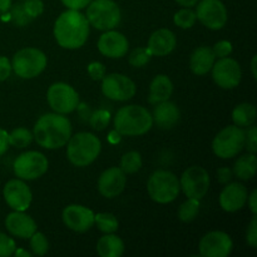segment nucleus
Listing matches in <instances>:
<instances>
[{"mask_svg":"<svg viewBox=\"0 0 257 257\" xmlns=\"http://www.w3.org/2000/svg\"><path fill=\"white\" fill-rule=\"evenodd\" d=\"M152 58V53L150 52L148 48H136L131 52L130 58H128V62L132 67L135 68H141L145 67L148 62Z\"/></svg>","mask_w":257,"mask_h":257,"instance_id":"nucleus-34","label":"nucleus"},{"mask_svg":"<svg viewBox=\"0 0 257 257\" xmlns=\"http://www.w3.org/2000/svg\"><path fill=\"white\" fill-rule=\"evenodd\" d=\"M256 138H257V130L252 124L250 125V130L247 131V133H246L245 136V147L248 153H256L257 151Z\"/></svg>","mask_w":257,"mask_h":257,"instance_id":"nucleus-40","label":"nucleus"},{"mask_svg":"<svg viewBox=\"0 0 257 257\" xmlns=\"http://www.w3.org/2000/svg\"><path fill=\"white\" fill-rule=\"evenodd\" d=\"M12 73V63L7 57L0 55V82H4L10 77Z\"/></svg>","mask_w":257,"mask_h":257,"instance_id":"nucleus-44","label":"nucleus"},{"mask_svg":"<svg viewBox=\"0 0 257 257\" xmlns=\"http://www.w3.org/2000/svg\"><path fill=\"white\" fill-rule=\"evenodd\" d=\"M5 227L15 237L30 238L37 231V223L24 211H14L5 218Z\"/></svg>","mask_w":257,"mask_h":257,"instance_id":"nucleus-21","label":"nucleus"},{"mask_svg":"<svg viewBox=\"0 0 257 257\" xmlns=\"http://www.w3.org/2000/svg\"><path fill=\"white\" fill-rule=\"evenodd\" d=\"M88 74L93 80H102L105 75V67L99 62H93L88 65Z\"/></svg>","mask_w":257,"mask_h":257,"instance_id":"nucleus-42","label":"nucleus"},{"mask_svg":"<svg viewBox=\"0 0 257 257\" xmlns=\"http://www.w3.org/2000/svg\"><path fill=\"white\" fill-rule=\"evenodd\" d=\"M77 109L79 110L80 117L84 118V119H89L90 112H89V108H88L87 104H84V103H79L77 107Z\"/></svg>","mask_w":257,"mask_h":257,"instance_id":"nucleus-49","label":"nucleus"},{"mask_svg":"<svg viewBox=\"0 0 257 257\" xmlns=\"http://www.w3.org/2000/svg\"><path fill=\"white\" fill-rule=\"evenodd\" d=\"M30 248H32V252L38 256H43L48 252V250H49V243H48V240L44 236V233L35 231L30 236Z\"/></svg>","mask_w":257,"mask_h":257,"instance_id":"nucleus-35","label":"nucleus"},{"mask_svg":"<svg viewBox=\"0 0 257 257\" xmlns=\"http://www.w3.org/2000/svg\"><path fill=\"white\" fill-rule=\"evenodd\" d=\"M195 13L208 29L220 30L227 23V9L221 0H201Z\"/></svg>","mask_w":257,"mask_h":257,"instance_id":"nucleus-13","label":"nucleus"},{"mask_svg":"<svg viewBox=\"0 0 257 257\" xmlns=\"http://www.w3.org/2000/svg\"><path fill=\"white\" fill-rule=\"evenodd\" d=\"M232 247L231 237L222 231H211L200 241V253L203 257H226Z\"/></svg>","mask_w":257,"mask_h":257,"instance_id":"nucleus-15","label":"nucleus"},{"mask_svg":"<svg viewBox=\"0 0 257 257\" xmlns=\"http://www.w3.org/2000/svg\"><path fill=\"white\" fill-rule=\"evenodd\" d=\"M47 67V55L37 48H24L15 53L12 60V70L23 79L38 77Z\"/></svg>","mask_w":257,"mask_h":257,"instance_id":"nucleus-7","label":"nucleus"},{"mask_svg":"<svg viewBox=\"0 0 257 257\" xmlns=\"http://www.w3.org/2000/svg\"><path fill=\"white\" fill-rule=\"evenodd\" d=\"M257 168V158L255 153H247L238 158L233 166V175L242 181H248L255 176Z\"/></svg>","mask_w":257,"mask_h":257,"instance_id":"nucleus-27","label":"nucleus"},{"mask_svg":"<svg viewBox=\"0 0 257 257\" xmlns=\"http://www.w3.org/2000/svg\"><path fill=\"white\" fill-rule=\"evenodd\" d=\"M180 187L188 198L201 201L210 187V175L201 166L188 167L181 176Z\"/></svg>","mask_w":257,"mask_h":257,"instance_id":"nucleus-10","label":"nucleus"},{"mask_svg":"<svg viewBox=\"0 0 257 257\" xmlns=\"http://www.w3.org/2000/svg\"><path fill=\"white\" fill-rule=\"evenodd\" d=\"M88 23L98 30L114 29L120 22V9L113 0H92L87 5Z\"/></svg>","mask_w":257,"mask_h":257,"instance_id":"nucleus-6","label":"nucleus"},{"mask_svg":"<svg viewBox=\"0 0 257 257\" xmlns=\"http://www.w3.org/2000/svg\"><path fill=\"white\" fill-rule=\"evenodd\" d=\"M213 53H215L216 57L218 58H225L228 57V55L232 53V44L227 40H221V42H217L212 48Z\"/></svg>","mask_w":257,"mask_h":257,"instance_id":"nucleus-41","label":"nucleus"},{"mask_svg":"<svg viewBox=\"0 0 257 257\" xmlns=\"http://www.w3.org/2000/svg\"><path fill=\"white\" fill-rule=\"evenodd\" d=\"M256 60H257V57L255 55V57L252 58V62H251V70H252V75L253 78H257V73H256Z\"/></svg>","mask_w":257,"mask_h":257,"instance_id":"nucleus-52","label":"nucleus"},{"mask_svg":"<svg viewBox=\"0 0 257 257\" xmlns=\"http://www.w3.org/2000/svg\"><path fill=\"white\" fill-rule=\"evenodd\" d=\"M47 99L50 108L59 114L73 112L79 104V95L74 88L67 83H54L50 85L47 93Z\"/></svg>","mask_w":257,"mask_h":257,"instance_id":"nucleus-11","label":"nucleus"},{"mask_svg":"<svg viewBox=\"0 0 257 257\" xmlns=\"http://www.w3.org/2000/svg\"><path fill=\"white\" fill-rule=\"evenodd\" d=\"M17 250L14 240L5 233L0 232V257H9Z\"/></svg>","mask_w":257,"mask_h":257,"instance_id":"nucleus-38","label":"nucleus"},{"mask_svg":"<svg viewBox=\"0 0 257 257\" xmlns=\"http://www.w3.org/2000/svg\"><path fill=\"white\" fill-rule=\"evenodd\" d=\"M197 17H196V13L193 12L190 8H183V9L178 10L177 13L173 17V22L177 27L182 28V29H190L195 25Z\"/></svg>","mask_w":257,"mask_h":257,"instance_id":"nucleus-33","label":"nucleus"},{"mask_svg":"<svg viewBox=\"0 0 257 257\" xmlns=\"http://www.w3.org/2000/svg\"><path fill=\"white\" fill-rule=\"evenodd\" d=\"M10 7H12V0H0V14L9 12Z\"/></svg>","mask_w":257,"mask_h":257,"instance_id":"nucleus-50","label":"nucleus"},{"mask_svg":"<svg viewBox=\"0 0 257 257\" xmlns=\"http://www.w3.org/2000/svg\"><path fill=\"white\" fill-rule=\"evenodd\" d=\"M94 223H97L99 231L104 233H113L118 230V220L112 213H97L94 215Z\"/></svg>","mask_w":257,"mask_h":257,"instance_id":"nucleus-32","label":"nucleus"},{"mask_svg":"<svg viewBox=\"0 0 257 257\" xmlns=\"http://www.w3.org/2000/svg\"><path fill=\"white\" fill-rule=\"evenodd\" d=\"M216 175H217L218 182L222 183V185H227L228 182H231V180H232V177H233L232 170H230L228 167L218 168L217 172H216Z\"/></svg>","mask_w":257,"mask_h":257,"instance_id":"nucleus-45","label":"nucleus"},{"mask_svg":"<svg viewBox=\"0 0 257 257\" xmlns=\"http://www.w3.org/2000/svg\"><path fill=\"white\" fill-rule=\"evenodd\" d=\"M130 44L122 33L115 30H105L104 34L100 35L98 40V50L103 55L112 59H119L127 54Z\"/></svg>","mask_w":257,"mask_h":257,"instance_id":"nucleus-19","label":"nucleus"},{"mask_svg":"<svg viewBox=\"0 0 257 257\" xmlns=\"http://www.w3.org/2000/svg\"><path fill=\"white\" fill-rule=\"evenodd\" d=\"M136 87L135 82L127 75L119 73L104 75L102 79V92L107 98L117 102H125L135 97Z\"/></svg>","mask_w":257,"mask_h":257,"instance_id":"nucleus-12","label":"nucleus"},{"mask_svg":"<svg viewBox=\"0 0 257 257\" xmlns=\"http://www.w3.org/2000/svg\"><path fill=\"white\" fill-rule=\"evenodd\" d=\"M110 120V113L107 112L105 109H98L90 113L89 123L92 125L93 130L95 131H103L108 125Z\"/></svg>","mask_w":257,"mask_h":257,"instance_id":"nucleus-37","label":"nucleus"},{"mask_svg":"<svg viewBox=\"0 0 257 257\" xmlns=\"http://www.w3.org/2000/svg\"><path fill=\"white\" fill-rule=\"evenodd\" d=\"M246 241L252 248L257 247V218L256 215H253L250 225H248L247 232H246Z\"/></svg>","mask_w":257,"mask_h":257,"instance_id":"nucleus-43","label":"nucleus"},{"mask_svg":"<svg viewBox=\"0 0 257 257\" xmlns=\"http://www.w3.org/2000/svg\"><path fill=\"white\" fill-rule=\"evenodd\" d=\"M247 202H248V207H250L251 212H252V215H256L257 213V203H256V200H257V191L253 190L252 193H251L250 196L247 197Z\"/></svg>","mask_w":257,"mask_h":257,"instance_id":"nucleus-48","label":"nucleus"},{"mask_svg":"<svg viewBox=\"0 0 257 257\" xmlns=\"http://www.w3.org/2000/svg\"><path fill=\"white\" fill-rule=\"evenodd\" d=\"M97 252L100 257H119L124 252V243L118 236L105 233L98 240Z\"/></svg>","mask_w":257,"mask_h":257,"instance_id":"nucleus-26","label":"nucleus"},{"mask_svg":"<svg viewBox=\"0 0 257 257\" xmlns=\"http://www.w3.org/2000/svg\"><path fill=\"white\" fill-rule=\"evenodd\" d=\"M200 212V200L188 198L178 208V218L182 222H191L197 217Z\"/></svg>","mask_w":257,"mask_h":257,"instance_id":"nucleus-29","label":"nucleus"},{"mask_svg":"<svg viewBox=\"0 0 257 257\" xmlns=\"http://www.w3.org/2000/svg\"><path fill=\"white\" fill-rule=\"evenodd\" d=\"M47 157L43 153L37 151H29V152L22 153L18 156L14 161V173L20 180H37L42 177L48 171Z\"/></svg>","mask_w":257,"mask_h":257,"instance_id":"nucleus-9","label":"nucleus"},{"mask_svg":"<svg viewBox=\"0 0 257 257\" xmlns=\"http://www.w3.org/2000/svg\"><path fill=\"white\" fill-rule=\"evenodd\" d=\"M5 202L14 211H25L32 203V191L22 180H10L3 190Z\"/></svg>","mask_w":257,"mask_h":257,"instance_id":"nucleus-16","label":"nucleus"},{"mask_svg":"<svg viewBox=\"0 0 257 257\" xmlns=\"http://www.w3.org/2000/svg\"><path fill=\"white\" fill-rule=\"evenodd\" d=\"M33 133L27 128H15L12 133H8V141L9 145L17 148H25L32 143Z\"/></svg>","mask_w":257,"mask_h":257,"instance_id":"nucleus-31","label":"nucleus"},{"mask_svg":"<svg viewBox=\"0 0 257 257\" xmlns=\"http://www.w3.org/2000/svg\"><path fill=\"white\" fill-rule=\"evenodd\" d=\"M99 138L93 133L80 132L74 135L68 141V160L77 167H85L94 162L100 153Z\"/></svg>","mask_w":257,"mask_h":257,"instance_id":"nucleus-4","label":"nucleus"},{"mask_svg":"<svg viewBox=\"0 0 257 257\" xmlns=\"http://www.w3.org/2000/svg\"><path fill=\"white\" fill-rule=\"evenodd\" d=\"M173 92V84L167 75L160 74L153 78L150 85V100L151 104H158L161 102L170 99Z\"/></svg>","mask_w":257,"mask_h":257,"instance_id":"nucleus-25","label":"nucleus"},{"mask_svg":"<svg viewBox=\"0 0 257 257\" xmlns=\"http://www.w3.org/2000/svg\"><path fill=\"white\" fill-rule=\"evenodd\" d=\"M180 190V181L170 171H155L148 178V195L157 203L172 202L178 196Z\"/></svg>","mask_w":257,"mask_h":257,"instance_id":"nucleus-5","label":"nucleus"},{"mask_svg":"<svg viewBox=\"0 0 257 257\" xmlns=\"http://www.w3.org/2000/svg\"><path fill=\"white\" fill-rule=\"evenodd\" d=\"M232 120L237 127H250L256 120V108L251 103H241L232 112Z\"/></svg>","mask_w":257,"mask_h":257,"instance_id":"nucleus-28","label":"nucleus"},{"mask_svg":"<svg viewBox=\"0 0 257 257\" xmlns=\"http://www.w3.org/2000/svg\"><path fill=\"white\" fill-rule=\"evenodd\" d=\"M14 253L17 256H25V257H30V256H32V253L27 252V251H24V250H15Z\"/></svg>","mask_w":257,"mask_h":257,"instance_id":"nucleus-53","label":"nucleus"},{"mask_svg":"<svg viewBox=\"0 0 257 257\" xmlns=\"http://www.w3.org/2000/svg\"><path fill=\"white\" fill-rule=\"evenodd\" d=\"M246 132L237 125H227L212 141V151L217 157L227 160L237 156L245 148Z\"/></svg>","mask_w":257,"mask_h":257,"instance_id":"nucleus-8","label":"nucleus"},{"mask_svg":"<svg viewBox=\"0 0 257 257\" xmlns=\"http://www.w3.org/2000/svg\"><path fill=\"white\" fill-rule=\"evenodd\" d=\"M23 7L32 19L42 15L43 10H44V4L42 0H25L23 3Z\"/></svg>","mask_w":257,"mask_h":257,"instance_id":"nucleus-39","label":"nucleus"},{"mask_svg":"<svg viewBox=\"0 0 257 257\" xmlns=\"http://www.w3.org/2000/svg\"><path fill=\"white\" fill-rule=\"evenodd\" d=\"M9 148V141H8V132L0 128V157L7 152Z\"/></svg>","mask_w":257,"mask_h":257,"instance_id":"nucleus-47","label":"nucleus"},{"mask_svg":"<svg viewBox=\"0 0 257 257\" xmlns=\"http://www.w3.org/2000/svg\"><path fill=\"white\" fill-rule=\"evenodd\" d=\"M90 2H92V0H62V3L65 7L74 10L84 9V8H87V5L89 4Z\"/></svg>","mask_w":257,"mask_h":257,"instance_id":"nucleus-46","label":"nucleus"},{"mask_svg":"<svg viewBox=\"0 0 257 257\" xmlns=\"http://www.w3.org/2000/svg\"><path fill=\"white\" fill-rule=\"evenodd\" d=\"M63 222L75 232H85L94 225V213L92 210L80 205H69L63 211Z\"/></svg>","mask_w":257,"mask_h":257,"instance_id":"nucleus-17","label":"nucleus"},{"mask_svg":"<svg viewBox=\"0 0 257 257\" xmlns=\"http://www.w3.org/2000/svg\"><path fill=\"white\" fill-rule=\"evenodd\" d=\"M125 183L127 177L120 167H110L98 178V191L103 197L114 198L123 192Z\"/></svg>","mask_w":257,"mask_h":257,"instance_id":"nucleus-18","label":"nucleus"},{"mask_svg":"<svg viewBox=\"0 0 257 257\" xmlns=\"http://www.w3.org/2000/svg\"><path fill=\"white\" fill-rule=\"evenodd\" d=\"M33 137L40 147L47 150L63 147L72 137L70 120L59 113H47L35 123Z\"/></svg>","mask_w":257,"mask_h":257,"instance_id":"nucleus-2","label":"nucleus"},{"mask_svg":"<svg viewBox=\"0 0 257 257\" xmlns=\"http://www.w3.org/2000/svg\"><path fill=\"white\" fill-rule=\"evenodd\" d=\"M89 35V23L79 10L68 9L54 23V37L64 49L83 47Z\"/></svg>","mask_w":257,"mask_h":257,"instance_id":"nucleus-1","label":"nucleus"},{"mask_svg":"<svg viewBox=\"0 0 257 257\" xmlns=\"http://www.w3.org/2000/svg\"><path fill=\"white\" fill-rule=\"evenodd\" d=\"M181 117L180 109L175 103L165 100L156 104L152 119L161 130H171L178 123Z\"/></svg>","mask_w":257,"mask_h":257,"instance_id":"nucleus-22","label":"nucleus"},{"mask_svg":"<svg viewBox=\"0 0 257 257\" xmlns=\"http://www.w3.org/2000/svg\"><path fill=\"white\" fill-rule=\"evenodd\" d=\"M142 167V157L136 151H131L123 155L122 160H120V170L125 173V175H131V173H136L141 170Z\"/></svg>","mask_w":257,"mask_h":257,"instance_id":"nucleus-30","label":"nucleus"},{"mask_svg":"<svg viewBox=\"0 0 257 257\" xmlns=\"http://www.w3.org/2000/svg\"><path fill=\"white\" fill-rule=\"evenodd\" d=\"M10 19L18 27H25L27 24H29L32 22V18L28 15V13L25 12L23 4H15L10 7Z\"/></svg>","mask_w":257,"mask_h":257,"instance_id":"nucleus-36","label":"nucleus"},{"mask_svg":"<svg viewBox=\"0 0 257 257\" xmlns=\"http://www.w3.org/2000/svg\"><path fill=\"white\" fill-rule=\"evenodd\" d=\"M247 197V188L242 183L228 182L220 195V205L226 212H236L246 205Z\"/></svg>","mask_w":257,"mask_h":257,"instance_id":"nucleus-20","label":"nucleus"},{"mask_svg":"<svg viewBox=\"0 0 257 257\" xmlns=\"http://www.w3.org/2000/svg\"><path fill=\"white\" fill-rule=\"evenodd\" d=\"M216 55L212 48L210 47H198L193 50L190 58V68L193 74L205 75L212 69L215 63Z\"/></svg>","mask_w":257,"mask_h":257,"instance_id":"nucleus-24","label":"nucleus"},{"mask_svg":"<svg viewBox=\"0 0 257 257\" xmlns=\"http://www.w3.org/2000/svg\"><path fill=\"white\" fill-rule=\"evenodd\" d=\"M180 5L185 8H191V7H195L196 4L198 3V0H176Z\"/></svg>","mask_w":257,"mask_h":257,"instance_id":"nucleus-51","label":"nucleus"},{"mask_svg":"<svg viewBox=\"0 0 257 257\" xmlns=\"http://www.w3.org/2000/svg\"><path fill=\"white\" fill-rule=\"evenodd\" d=\"M176 47V35L170 29H158L148 40V49L152 55L165 57L173 52Z\"/></svg>","mask_w":257,"mask_h":257,"instance_id":"nucleus-23","label":"nucleus"},{"mask_svg":"<svg viewBox=\"0 0 257 257\" xmlns=\"http://www.w3.org/2000/svg\"><path fill=\"white\" fill-rule=\"evenodd\" d=\"M152 114L142 105H125L114 117V130L120 136H142L152 128Z\"/></svg>","mask_w":257,"mask_h":257,"instance_id":"nucleus-3","label":"nucleus"},{"mask_svg":"<svg viewBox=\"0 0 257 257\" xmlns=\"http://www.w3.org/2000/svg\"><path fill=\"white\" fill-rule=\"evenodd\" d=\"M241 67L232 58H220L212 65V78L218 87L223 89H233L241 82Z\"/></svg>","mask_w":257,"mask_h":257,"instance_id":"nucleus-14","label":"nucleus"}]
</instances>
